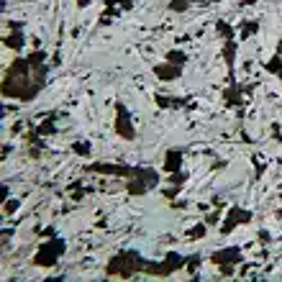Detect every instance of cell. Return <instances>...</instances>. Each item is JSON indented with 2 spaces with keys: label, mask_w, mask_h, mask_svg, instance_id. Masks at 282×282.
Instances as JSON below:
<instances>
[{
  "label": "cell",
  "mask_w": 282,
  "mask_h": 282,
  "mask_svg": "<svg viewBox=\"0 0 282 282\" xmlns=\"http://www.w3.org/2000/svg\"><path fill=\"white\" fill-rule=\"evenodd\" d=\"M44 80H46L44 54L36 51L28 59L13 62V67L5 72V80H3V95L18 98V100H33L44 87Z\"/></svg>",
  "instance_id": "obj_1"
},
{
  "label": "cell",
  "mask_w": 282,
  "mask_h": 282,
  "mask_svg": "<svg viewBox=\"0 0 282 282\" xmlns=\"http://www.w3.org/2000/svg\"><path fill=\"white\" fill-rule=\"evenodd\" d=\"M157 74L170 80V77H177L180 74V64H172V67H157Z\"/></svg>",
  "instance_id": "obj_9"
},
{
  "label": "cell",
  "mask_w": 282,
  "mask_h": 282,
  "mask_svg": "<svg viewBox=\"0 0 282 282\" xmlns=\"http://www.w3.org/2000/svg\"><path fill=\"white\" fill-rule=\"evenodd\" d=\"M236 221H249V213H244V211L234 208V211H231V216H229V221H226V226H223V234H229V231L236 226Z\"/></svg>",
  "instance_id": "obj_7"
},
{
  "label": "cell",
  "mask_w": 282,
  "mask_h": 282,
  "mask_svg": "<svg viewBox=\"0 0 282 282\" xmlns=\"http://www.w3.org/2000/svg\"><path fill=\"white\" fill-rule=\"evenodd\" d=\"M167 59H170L172 64H182V62H185V54H182V51H170Z\"/></svg>",
  "instance_id": "obj_10"
},
{
  "label": "cell",
  "mask_w": 282,
  "mask_h": 282,
  "mask_svg": "<svg viewBox=\"0 0 282 282\" xmlns=\"http://www.w3.org/2000/svg\"><path fill=\"white\" fill-rule=\"evenodd\" d=\"M180 162H182V154L180 152H170L167 154V170L170 172H177L180 170Z\"/></svg>",
  "instance_id": "obj_8"
},
{
  "label": "cell",
  "mask_w": 282,
  "mask_h": 282,
  "mask_svg": "<svg viewBox=\"0 0 282 282\" xmlns=\"http://www.w3.org/2000/svg\"><path fill=\"white\" fill-rule=\"evenodd\" d=\"M5 44H8V46H13V49H21V44H23V41H21V33H15V36H10V39H8Z\"/></svg>",
  "instance_id": "obj_11"
},
{
  "label": "cell",
  "mask_w": 282,
  "mask_h": 282,
  "mask_svg": "<svg viewBox=\"0 0 282 282\" xmlns=\"http://www.w3.org/2000/svg\"><path fill=\"white\" fill-rule=\"evenodd\" d=\"M141 265V259L134 254V252H126V254H121V257H116V259H110V265H108V275H121V277H131L134 272H139V270H144V267H139Z\"/></svg>",
  "instance_id": "obj_2"
},
{
  "label": "cell",
  "mask_w": 282,
  "mask_h": 282,
  "mask_svg": "<svg viewBox=\"0 0 282 282\" xmlns=\"http://www.w3.org/2000/svg\"><path fill=\"white\" fill-rule=\"evenodd\" d=\"M64 252V241H49V244H44V249L36 254V265H41V267H51L54 262H57V257Z\"/></svg>",
  "instance_id": "obj_3"
},
{
  "label": "cell",
  "mask_w": 282,
  "mask_h": 282,
  "mask_svg": "<svg viewBox=\"0 0 282 282\" xmlns=\"http://www.w3.org/2000/svg\"><path fill=\"white\" fill-rule=\"evenodd\" d=\"M187 259L185 257H180V254H170L162 265H146L144 270L149 272V275H170V272H175L177 267H182Z\"/></svg>",
  "instance_id": "obj_4"
},
{
  "label": "cell",
  "mask_w": 282,
  "mask_h": 282,
  "mask_svg": "<svg viewBox=\"0 0 282 282\" xmlns=\"http://www.w3.org/2000/svg\"><path fill=\"white\" fill-rule=\"evenodd\" d=\"M239 257H241V254H239V249H231V252H221V254H216V257H213V262H216V265L221 262V267H223V270L229 272V270L234 267V262H236Z\"/></svg>",
  "instance_id": "obj_6"
},
{
  "label": "cell",
  "mask_w": 282,
  "mask_h": 282,
  "mask_svg": "<svg viewBox=\"0 0 282 282\" xmlns=\"http://www.w3.org/2000/svg\"><path fill=\"white\" fill-rule=\"evenodd\" d=\"M116 110H118V121H116V131L121 134V136H126V139H134V128L128 126V110L118 103L116 105Z\"/></svg>",
  "instance_id": "obj_5"
}]
</instances>
